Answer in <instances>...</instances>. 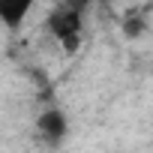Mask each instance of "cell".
I'll return each instance as SVG.
<instances>
[{"label":"cell","instance_id":"cell-1","mask_svg":"<svg viewBox=\"0 0 153 153\" xmlns=\"http://www.w3.org/2000/svg\"><path fill=\"white\" fill-rule=\"evenodd\" d=\"M45 30L54 36V42L63 45V51H69V54L78 51L81 36H84V9L60 0L45 18Z\"/></svg>","mask_w":153,"mask_h":153},{"label":"cell","instance_id":"cell-2","mask_svg":"<svg viewBox=\"0 0 153 153\" xmlns=\"http://www.w3.org/2000/svg\"><path fill=\"white\" fill-rule=\"evenodd\" d=\"M36 138L45 147H60L69 138V117L63 108H45L36 114Z\"/></svg>","mask_w":153,"mask_h":153},{"label":"cell","instance_id":"cell-3","mask_svg":"<svg viewBox=\"0 0 153 153\" xmlns=\"http://www.w3.org/2000/svg\"><path fill=\"white\" fill-rule=\"evenodd\" d=\"M33 6H36V0H0V24L9 33H18Z\"/></svg>","mask_w":153,"mask_h":153},{"label":"cell","instance_id":"cell-4","mask_svg":"<svg viewBox=\"0 0 153 153\" xmlns=\"http://www.w3.org/2000/svg\"><path fill=\"white\" fill-rule=\"evenodd\" d=\"M144 30H147V18L144 15H129L123 21V36L126 39H138V36H144Z\"/></svg>","mask_w":153,"mask_h":153},{"label":"cell","instance_id":"cell-5","mask_svg":"<svg viewBox=\"0 0 153 153\" xmlns=\"http://www.w3.org/2000/svg\"><path fill=\"white\" fill-rule=\"evenodd\" d=\"M66 3H72V6H78V9H84V12H87V9L96 3V0H66Z\"/></svg>","mask_w":153,"mask_h":153}]
</instances>
